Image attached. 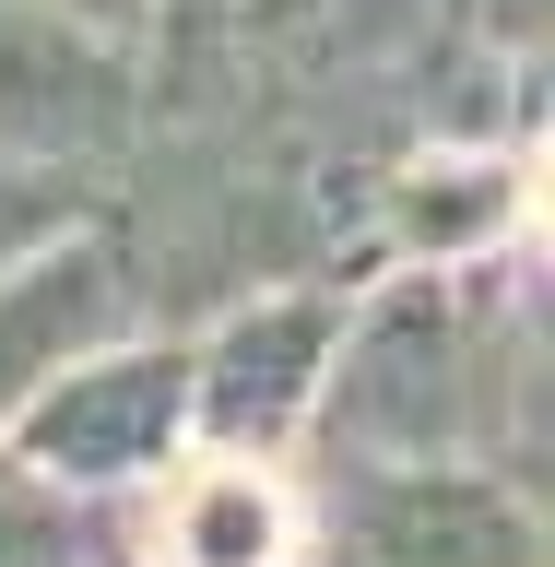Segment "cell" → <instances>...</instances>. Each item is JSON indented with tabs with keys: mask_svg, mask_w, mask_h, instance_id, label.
Here are the masks:
<instances>
[{
	"mask_svg": "<svg viewBox=\"0 0 555 567\" xmlns=\"http://www.w3.org/2000/svg\"><path fill=\"white\" fill-rule=\"evenodd\" d=\"M496 367L473 354V319L450 308V284H402L379 308L331 331L319 402L343 425L354 461H450V437H473Z\"/></svg>",
	"mask_w": 555,
	"mask_h": 567,
	"instance_id": "obj_1",
	"label": "cell"
},
{
	"mask_svg": "<svg viewBox=\"0 0 555 567\" xmlns=\"http://www.w3.org/2000/svg\"><path fill=\"white\" fill-rule=\"evenodd\" d=\"M331 544L343 567H544L532 496L485 461H354Z\"/></svg>",
	"mask_w": 555,
	"mask_h": 567,
	"instance_id": "obj_2",
	"label": "cell"
},
{
	"mask_svg": "<svg viewBox=\"0 0 555 567\" xmlns=\"http://www.w3.org/2000/svg\"><path fill=\"white\" fill-rule=\"evenodd\" d=\"M177 425H189V354H71L60 379L12 414V461L48 473L60 496L83 485H142L166 473Z\"/></svg>",
	"mask_w": 555,
	"mask_h": 567,
	"instance_id": "obj_3",
	"label": "cell"
},
{
	"mask_svg": "<svg viewBox=\"0 0 555 567\" xmlns=\"http://www.w3.org/2000/svg\"><path fill=\"white\" fill-rule=\"evenodd\" d=\"M331 331H343L331 296H260V308H237L189 354V414H202L225 450H284V437L319 414Z\"/></svg>",
	"mask_w": 555,
	"mask_h": 567,
	"instance_id": "obj_4",
	"label": "cell"
},
{
	"mask_svg": "<svg viewBox=\"0 0 555 567\" xmlns=\"http://www.w3.org/2000/svg\"><path fill=\"white\" fill-rule=\"evenodd\" d=\"M106 131H119V60L83 48L60 12H0V142L60 166V154H95Z\"/></svg>",
	"mask_w": 555,
	"mask_h": 567,
	"instance_id": "obj_5",
	"label": "cell"
},
{
	"mask_svg": "<svg viewBox=\"0 0 555 567\" xmlns=\"http://www.w3.org/2000/svg\"><path fill=\"white\" fill-rule=\"evenodd\" d=\"M106 319H119V260H106V248H60L48 237L35 260H12V272H0V425L24 414L71 354H95Z\"/></svg>",
	"mask_w": 555,
	"mask_h": 567,
	"instance_id": "obj_6",
	"label": "cell"
},
{
	"mask_svg": "<svg viewBox=\"0 0 555 567\" xmlns=\"http://www.w3.org/2000/svg\"><path fill=\"white\" fill-rule=\"evenodd\" d=\"M154 567H296V496L248 461H202L154 496Z\"/></svg>",
	"mask_w": 555,
	"mask_h": 567,
	"instance_id": "obj_7",
	"label": "cell"
},
{
	"mask_svg": "<svg viewBox=\"0 0 555 567\" xmlns=\"http://www.w3.org/2000/svg\"><path fill=\"white\" fill-rule=\"evenodd\" d=\"M521 213V189H508V166H425L414 189H402V225H414V248H485L496 225Z\"/></svg>",
	"mask_w": 555,
	"mask_h": 567,
	"instance_id": "obj_8",
	"label": "cell"
},
{
	"mask_svg": "<svg viewBox=\"0 0 555 567\" xmlns=\"http://www.w3.org/2000/svg\"><path fill=\"white\" fill-rule=\"evenodd\" d=\"M0 567H95L71 496L48 473H24V461H0Z\"/></svg>",
	"mask_w": 555,
	"mask_h": 567,
	"instance_id": "obj_9",
	"label": "cell"
},
{
	"mask_svg": "<svg viewBox=\"0 0 555 567\" xmlns=\"http://www.w3.org/2000/svg\"><path fill=\"white\" fill-rule=\"evenodd\" d=\"M60 225H71V189H60V177H48V166H0V272L35 260Z\"/></svg>",
	"mask_w": 555,
	"mask_h": 567,
	"instance_id": "obj_10",
	"label": "cell"
},
{
	"mask_svg": "<svg viewBox=\"0 0 555 567\" xmlns=\"http://www.w3.org/2000/svg\"><path fill=\"white\" fill-rule=\"evenodd\" d=\"M35 12H60V24H131L142 0H35Z\"/></svg>",
	"mask_w": 555,
	"mask_h": 567,
	"instance_id": "obj_11",
	"label": "cell"
}]
</instances>
